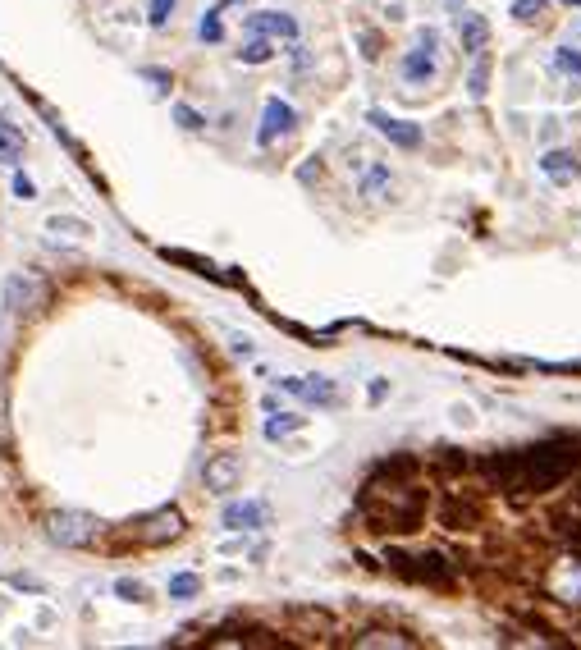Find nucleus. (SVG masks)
Wrapping results in <instances>:
<instances>
[{
	"mask_svg": "<svg viewBox=\"0 0 581 650\" xmlns=\"http://www.w3.org/2000/svg\"><path fill=\"white\" fill-rule=\"evenodd\" d=\"M42 298H46V284L37 280L33 271H14L10 280H5V289H0V303H5L10 316H23V312H33V307H42Z\"/></svg>",
	"mask_w": 581,
	"mask_h": 650,
	"instance_id": "423d86ee",
	"label": "nucleus"
},
{
	"mask_svg": "<svg viewBox=\"0 0 581 650\" xmlns=\"http://www.w3.org/2000/svg\"><path fill=\"white\" fill-rule=\"evenodd\" d=\"M280 390L298 394V399H307V403H321V408H330V403L339 399L334 380H325V376H284V380H280Z\"/></svg>",
	"mask_w": 581,
	"mask_h": 650,
	"instance_id": "9d476101",
	"label": "nucleus"
},
{
	"mask_svg": "<svg viewBox=\"0 0 581 650\" xmlns=\"http://www.w3.org/2000/svg\"><path fill=\"white\" fill-rule=\"evenodd\" d=\"M14 193H19L23 202H28V197H33V184H28V179H23V174H14Z\"/></svg>",
	"mask_w": 581,
	"mask_h": 650,
	"instance_id": "f704fd0d",
	"label": "nucleus"
},
{
	"mask_svg": "<svg viewBox=\"0 0 581 650\" xmlns=\"http://www.w3.org/2000/svg\"><path fill=\"white\" fill-rule=\"evenodd\" d=\"M485 83H490V60H485V51H476V65H472V78H467V92L481 101L485 97Z\"/></svg>",
	"mask_w": 581,
	"mask_h": 650,
	"instance_id": "b1692460",
	"label": "nucleus"
},
{
	"mask_svg": "<svg viewBox=\"0 0 581 650\" xmlns=\"http://www.w3.org/2000/svg\"><path fill=\"white\" fill-rule=\"evenodd\" d=\"M362 46H366V51H362L366 60H376V55H380V37H376V33H366V37H362Z\"/></svg>",
	"mask_w": 581,
	"mask_h": 650,
	"instance_id": "72a5a7b5",
	"label": "nucleus"
},
{
	"mask_svg": "<svg viewBox=\"0 0 581 650\" xmlns=\"http://www.w3.org/2000/svg\"><path fill=\"white\" fill-rule=\"evenodd\" d=\"M577 499H581V495H577Z\"/></svg>",
	"mask_w": 581,
	"mask_h": 650,
	"instance_id": "4c0bfd02",
	"label": "nucleus"
},
{
	"mask_svg": "<svg viewBox=\"0 0 581 650\" xmlns=\"http://www.w3.org/2000/svg\"><path fill=\"white\" fill-rule=\"evenodd\" d=\"M115 596H124V600H133V605H142V600H147V586L133 582V577H119V582H115Z\"/></svg>",
	"mask_w": 581,
	"mask_h": 650,
	"instance_id": "c85d7f7f",
	"label": "nucleus"
},
{
	"mask_svg": "<svg viewBox=\"0 0 581 650\" xmlns=\"http://www.w3.org/2000/svg\"><path fill=\"white\" fill-rule=\"evenodd\" d=\"M293 129V106L280 97H270L266 110H261V129H257V147H270L275 138H284V133Z\"/></svg>",
	"mask_w": 581,
	"mask_h": 650,
	"instance_id": "6e6552de",
	"label": "nucleus"
},
{
	"mask_svg": "<svg viewBox=\"0 0 581 650\" xmlns=\"http://www.w3.org/2000/svg\"><path fill=\"white\" fill-rule=\"evenodd\" d=\"M238 477H243V463H238L234 454H216L211 463L202 467V481L211 495H229V490L238 486Z\"/></svg>",
	"mask_w": 581,
	"mask_h": 650,
	"instance_id": "1a4fd4ad",
	"label": "nucleus"
},
{
	"mask_svg": "<svg viewBox=\"0 0 581 650\" xmlns=\"http://www.w3.org/2000/svg\"><path fill=\"white\" fill-rule=\"evenodd\" d=\"M197 37H202V42H220V37H225L220 10H206V14H202V23H197Z\"/></svg>",
	"mask_w": 581,
	"mask_h": 650,
	"instance_id": "393cba45",
	"label": "nucleus"
},
{
	"mask_svg": "<svg viewBox=\"0 0 581 650\" xmlns=\"http://www.w3.org/2000/svg\"><path fill=\"white\" fill-rule=\"evenodd\" d=\"M545 14V0H513V19L517 23H536Z\"/></svg>",
	"mask_w": 581,
	"mask_h": 650,
	"instance_id": "a878e982",
	"label": "nucleus"
},
{
	"mask_svg": "<svg viewBox=\"0 0 581 650\" xmlns=\"http://www.w3.org/2000/svg\"><path fill=\"white\" fill-rule=\"evenodd\" d=\"M197 591H202V577H197V573H174L170 577V596L174 600H193Z\"/></svg>",
	"mask_w": 581,
	"mask_h": 650,
	"instance_id": "5701e85b",
	"label": "nucleus"
},
{
	"mask_svg": "<svg viewBox=\"0 0 581 650\" xmlns=\"http://www.w3.org/2000/svg\"><path fill=\"white\" fill-rule=\"evenodd\" d=\"M170 10H174V0H151L147 23H151V28H165V23H170Z\"/></svg>",
	"mask_w": 581,
	"mask_h": 650,
	"instance_id": "7c9ffc66",
	"label": "nucleus"
},
{
	"mask_svg": "<svg viewBox=\"0 0 581 650\" xmlns=\"http://www.w3.org/2000/svg\"><path fill=\"white\" fill-rule=\"evenodd\" d=\"M174 120H179L188 133H202V129H206V120H202V115H197L193 106H174Z\"/></svg>",
	"mask_w": 581,
	"mask_h": 650,
	"instance_id": "c756f323",
	"label": "nucleus"
},
{
	"mask_svg": "<svg viewBox=\"0 0 581 650\" xmlns=\"http://www.w3.org/2000/svg\"><path fill=\"white\" fill-rule=\"evenodd\" d=\"M481 472L513 499L545 495V490L563 486L572 472H581V435L577 440H545V445H531V449L495 454L481 463Z\"/></svg>",
	"mask_w": 581,
	"mask_h": 650,
	"instance_id": "f257e3e1",
	"label": "nucleus"
},
{
	"mask_svg": "<svg viewBox=\"0 0 581 650\" xmlns=\"http://www.w3.org/2000/svg\"><path fill=\"white\" fill-rule=\"evenodd\" d=\"M170 261H179V266H193L197 275H211V280H220V271L211 266V261H202V257H188V252H165Z\"/></svg>",
	"mask_w": 581,
	"mask_h": 650,
	"instance_id": "bb28decb",
	"label": "nucleus"
},
{
	"mask_svg": "<svg viewBox=\"0 0 581 650\" xmlns=\"http://www.w3.org/2000/svg\"><path fill=\"white\" fill-rule=\"evenodd\" d=\"M563 5H581V0H563Z\"/></svg>",
	"mask_w": 581,
	"mask_h": 650,
	"instance_id": "e433bc0d",
	"label": "nucleus"
},
{
	"mask_svg": "<svg viewBox=\"0 0 581 650\" xmlns=\"http://www.w3.org/2000/svg\"><path fill=\"white\" fill-rule=\"evenodd\" d=\"M248 33L252 37H284V42H298V23L280 10H261L248 19Z\"/></svg>",
	"mask_w": 581,
	"mask_h": 650,
	"instance_id": "ddd939ff",
	"label": "nucleus"
},
{
	"mask_svg": "<svg viewBox=\"0 0 581 650\" xmlns=\"http://www.w3.org/2000/svg\"><path fill=\"white\" fill-rule=\"evenodd\" d=\"M46 234H65V239H87L92 234V225L78 216H51L46 220Z\"/></svg>",
	"mask_w": 581,
	"mask_h": 650,
	"instance_id": "aec40b11",
	"label": "nucleus"
},
{
	"mask_svg": "<svg viewBox=\"0 0 581 650\" xmlns=\"http://www.w3.org/2000/svg\"><path fill=\"white\" fill-rule=\"evenodd\" d=\"M14 586H19V591H42V586H37V582H33V577H23V573H19V577H14Z\"/></svg>",
	"mask_w": 581,
	"mask_h": 650,
	"instance_id": "c9c22d12",
	"label": "nucleus"
},
{
	"mask_svg": "<svg viewBox=\"0 0 581 650\" xmlns=\"http://www.w3.org/2000/svg\"><path fill=\"white\" fill-rule=\"evenodd\" d=\"M403 78L408 83H417V87H426L435 78V60H431V51H412L408 60H403Z\"/></svg>",
	"mask_w": 581,
	"mask_h": 650,
	"instance_id": "f3484780",
	"label": "nucleus"
},
{
	"mask_svg": "<svg viewBox=\"0 0 581 650\" xmlns=\"http://www.w3.org/2000/svg\"><path fill=\"white\" fill-rule=\"evenodd\" d=\"M440 522L449 531L481 527V499H476L472 490H449V495H444V509H440Z\"/></svg>",
	"mask_w": 581,
	"mask_h": 650,
	"instance_id": "0eeeda50",
	"label": "nucleus"
},
{
	"mask_svg": "<svg viewBox=\"0 0 581 650\" xmlns=\"http://www.w3.org/2000/svg\"><path fill=\"white\" fill-rule=\"evenodd\" d=\"M238 60H243V65H270V60H275V42H270V37H252V42L238 51Z\"/></svg>",
	"mask_w": 581,
	"mask_h": 650,
	"instance_id": "412c9836",
	"label": "nucleus"
},
{
	"mask_svg": "<svg viewBox=\"0 0 581 650\" xmlns=\"http://www.w3.org/2000/svg\"><path fill=\"white\" fill-rule=\"evenodd\" d=\"M389 193H394V174H389L385 165H371V170L362 174V197L366 202H385Z\"/></svg>",
	"mask_w": 581,
	"mask_h": 650,
	"instance_id": "dca6fc26",
	"label": "nucleus"
},
{
	"mask_svg": "<svg viewBox=\"0 0 581 650\" xmlns=\"http://www.w3.org/2000/svg\"><path fill=\"white\" fill-rule=\"evenodd\" d=\"M5 412H10V394H5V385H0V440L10 435V417H5Z\"/></svg>",
	"mask_w": 581,
	"mask_h": 650,
	"instance_id": "2f4dec72",
	"label": "nucleus"
},
{
	"mask_svg": "<svg viewBox=\"0 0 581 650\" xmlns=\"http://www.w3.org/2000/svg\"><path fill=\"white\" fill-rule=\"evenodd\" d=\"M302 426H307V417H298V412H275L266 422V440H284V435L302 431Z\"/></svg>",
	"mask_w": 581,
	"mask_h": 650,
	"instance_id": "6ab92c4d",
	"label": "nucleus"
},
{
	"mask_svg": "<svg viewBox=\"0 0 581 650\" xmlns=\"http://www.w3.org/2000/svg\"><path fill=\"white\" fill-rule=\"evenodd\" d=\"M366 120L376 124V133H385L394 147H403V152H417V147H421V129H417V124L394 120V115H385V110H371Z\"/></svg>",
	"mask_w": 581,
	"mask_h": 650,
	"instance_id": "9b49d317",
	"label": "nucleus"
},
{
	"mask_svg": "<svg viewBox=\"0 0 581 650\" xmlns=\"http://www.w3.org/2000/svg\"><path fill=\"white\" fill-rule=\"evenodd\" d=\"M540 170L549 174V179H572V152H545V161H540Z\"/></svg>",
	"mask_w": 581,
	"mask_h": 650,
	"instance_id": "4be33fe9",
	"label": "nucleus"
},
{
	"mask_svg": "<svg viewBox=\"0 0 581 650\" xmlns=\"http://www.w3.org/2000/svg\"><path fill=\"white\" fill-rule=\"evenodd\" d=\"M554 65H559L563 74L581 78V51H572V46H559V55H554Z\"/></svg>",
	"mask_w": 581,
	"mask_h": 650,
	"instance_id": "cd10ccee",
	"label": "nucleus"
},
{
	"mask_svg": "<svg viewBox=\"0 0 581 650\" xmlns=\"http://www.w3.org/2000/svg\"><path fill=\"white\" fill-rule=\"evenodd\" d=\"M421 51H435V46H440V33H435V28H421Z\"/></svg>",
	"mask_w": 581,
	"mask_h": 650,
	"instance_id": "473e14b6",
	"label": "nucleus"
},
{
	"mask_svg": "<svg viewBox=\"0 0 581 650\" xmlns=\"http://www.w3.org/2000/svg\"><path fill=\"white\" fill-rule=\"evenodd\" d=\"M23 156V133L0 115V165H14Z\"/></svg>",
	"mask_w": 581,
	"mask_h": 650,
	"instance_id": "a211bd4d",
	"label": "nucleus"
},
{
	"mask_svg": "<svg viewBox=\"0 0 581 650\" xmlns=\"http://www.w3.org/2000/svg\"><path fill=\"white\" fill-rule=\"evenodd\" d=\"M353 646H421L417 637H408V632L399 628H366V632H353Z\"/></svg>",
	"mask_w": 581,
	"mask_h": 650,
	"instance_id": "4468645a",
	"label": "nucleus"
},
{
	"mask_svg": "<svg viewBox=\"0 0 581 650\" xmlns=\"http://www.w3.org/2000/svg\"><path fill=\"white\" fill-rule=\"evenodd\" d=\"M412 472H417L412 458H394L362 486V513L371 522V531H380V536H412V531H421L426 490H421V481H412Z\"/></svg>",
	"mask_w": 581,
	"mask_h": 650,
	"instance_id": "f03ea898",
	"label": "nucleus"
},
{
	"mask_svg": "<svg viewBox=\"0 0 581 650\" xmlns=\"http://www.w3.org/2000/svg\"><path fill=\"white\" fill-rule=\"evenodd\" d=\"M458 37H463V51H485V42H490V23L481 19V14H458Z\"/></svg>",
	"mask_w": 581,
	"mask_h": 650,
	"instance_id": "2eb2a0df",
	"label": "nucleus"
},
{
	"mask_svg": "<svg viewBox=\"0 0 581 650\" xmlns=\"http://www.w3.org/2000/svg\"><path fill=\"white\" fill-rule=\"evenodd\" d=\"M183 513L174 509V504H165V509H156V513H147V518H138V522H129V541L133 545H170V541H179L183 536Z\"/></svg>",
	"mask_w": 581,
	"mask_h": 650,
	"instance_id": "39448f33",
	"label": "nucleus"
},
{
	"mask_svg": "<svg viewBox=\"0 0 581 650\" xmlns=\"http://www.w3.org/2000/svg\"><path fill=\"white\" fill-rule=\"evenodd\" d=\"M220 522L229 531H261V527H270V509L257 504V499H243V504H225V518Z\"/></svg>",
	"mask_w": 581,
	"mask_h": 650,
	"instance_id": "f8f14e48",
	"label": "nucleus"
},
{
	"mask_svg": "<svg viewBox=\"0 0 581 650\" xmlns=\"http://www.w3.org/2000/svg\"><path fill=\"white\" fill-rule=\"evenodd\" d=\"M385 564L394 568V573H403V577H412V582H426V586H435V591H453V568L458 564H449L444 554H435V550H426V554H403V550H389L385 554Z\"/></svg>",
	"mask_w": 581,
	"mask_h": 650,
	"instance_id": "7ed1b4c3",
	"label": "nucleus"
},
{
	"mask_svg": "<svg viewBox=\"0 0 581 650\" xmlns=\"http://www.w3.org/2000/svg\"><path fill=\"white\" fill-rule=\"evenodd\" d=\"M46 536L55 545H65V550H87V545L101 541V522L83 509H55L46 518Z\"/></svg>",
	"mask_w": 581,
	"mask_h": 650,
	"instance_id": "20e7f679",
	"label": "nucleus"
}]
</instances>
